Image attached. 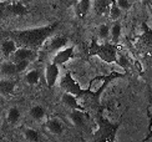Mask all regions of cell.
I'll use <instances>...</instances> for the list:
<instances>
[{
    "mask_svg": "<svg viewBox=\"0 0 152 142\" xmlns=\"http://www.w3.org/2000/svg\"><path fill=\"white\" fill-rule=\"evenodd\" d=\"M39 80H40V72H39V70H36V69L30 70L29 72H26V75H25V82H26L28 85L34 86L39 82Z\"/></svg>",
    "mask_w": 152,
    "mask_h": 142,
    "instance_id": "obj_18",
    "label": "cell"
},
{
    "mask_svg": "<svg viewBox=\"0 0 152 142\" xmlns=\"http://www.w3.org/2000/svg\"><path fill=\"white\" fill-rule=\"evenodd\" d=\"M59 65H56L55 62H50L45 67V80L49 87H54L56 81H58L59 77Z\"/></svg>",
    "mask_w": 152,
    "mask_h": 142,
    "instance_id": "obj_4",
    "label": "cell"
},
{
    "mask_svg": "<svg viewBox=\"0 0 152 142\" xmlns=\"http://www.w3.org/2000/svg\"><path fill=\"white\" fill-rule=\"evenodd\" d=\"M110 31H111V29H110L109 26H107L106 24H102V25H100L99 29H97V35H99V37H100V39H102V40H105V39L109 37Z\"/></svg>",
    "mask_w": 152,
    "mask_h": 142,
    "instance_id": "obj_23",
    "label": "cell"
},
{
    "mask_svg": "<svg viewBox=\"0 0 152 142\" xmlns=\"http://www.w3.org/2000/svg\"><path fill=\"white\" fill-rule=\"evenodd\" d=\"M90 6H91V0H80L77 4V10L80 15L85 16L88 12V10H90Z\"/></svg>",
    "mask_w": 152,
    "mask_h": 142,
    "instance_id": "obj_22",
    "label": "cell"
},
{
    "mask_svg": "<svg viewBox=\"0 0 152 142\" xmlns=\"http://www.w3.org/2000/svg\"><path fill=\"white\" fill-rule=\"evenodd\" d=\"M21 119V113H20V110L18 107H10L8 113H6V121L9 122L10 125H16L19 121Z\"/></svg>",
    "mask_w": 152,
    "mask_h": 142,
    "instance_id": "obj_17",
    "label": "cell"
},
{
    "mask_svg": "<svg viewBox=\"0 0 152 142\" xmlns=\"http://www.w3.org/2000/svg\"><path fill=\"white\" fill-rule=\"evenodd\" d=\"M61 101H62V104H64L66 107H69L70 110H81V111H84V107L79 104L77 97H76L75 95L70 94V92L64 91V94H62V96H61Z\"/></svg>",
    "mask_w": 152,
    "mask_h": 142,
    "instance_id": "obj_8",
    "label": "cell"
},
{
    "mask_svg": "<svg viewBox=\"0 0 152 142\" xmlns=\"http://www.w3.org/2000/svg\"><path fill=\"white\" fill-rule=\"evenodd\" d=\"M56 28H58V24H53V25H48V26H41V28L10 31L8 35L9 37L14 39L21 46H26L35 50L37 48H40L41 45H44V42L46 40H49L50 35L54 33V30Z\"/></svg>",
    "mask_w": 152,
    "mask_h": 142,
    "instance_id": "obj_1",
    "label": "cell"
},
{
    "mask_svg": "<svg viewBox=\"0 0 152 142\" xmlns=\"http://www.w3.org/2000/svg\"><path fill=\"white\" fill-rule=\"evenodd\" d=\"M24 137L26 141L36 142V141L40 140V135L36 130H34V128H25L24 130Z\"/></svg>",
    "mask_w": 152,
    "mask_h": 142,
    "instance_id": "obj_19",
    "label": "cell"
},
{
    "mask_svg": "<svg viewBox=\"0 0 152 142\" xmlns=\"http://www.w3.org/2000/svg\"><path fill=\"white\" fill-rule=\"evenodd\" d=\"M30 62L31 60H19L16 61V70H18V74H20V72H24L25 70H26L29 66H30Z\"/></svg>",
    "mask_w": 152,
    "mask_h": 142,
    "instance_id": "obj_24",
    "label": "cell"
},
{
    "mask_svg": "<svg viewBox=\"0 0 152 142\" xmlns=\"http://www.w3.org/2000/svg\"><path fill=\"white\" fill-rule=\"evenodd\" d=\"M90 54L99 56L101 60H104L106 62H115L117 60V50L113 45H110V44L99 45V46L94 44Z\"/></svg>",
    "mask_w": 152,
    "mask_h": 142,
    "instance_id": "obj_2",
    "label": "cell"
},
{
    "mask_svg": "<svg viewBox=\"0 0 152 142\" xmlns=\"http://www.w3.org/2000/svg\"><path fill=\"white\" fill-rule=\"evenodd\" d=\"M45 115H46V111L41 105H34L33 107L30 108V117L33 119L34 121L39 122V121L44 120Z\"/></svg>",
    "mask_w": 152,
    "mask_h": 142,
    "instance_id": "obj_16",
    "label": "cell"
},
{
    "mask_svg": "<svg viewBox=\"0 0 152 142\" xmlns=\"http://www.w3.org/2000/svg\"><path fill=\"white\" fill-rule=\"evenodd\" d=\"M0 54H1V46H0Z\"/></svg>",
    "mask_w": 152,
    "mask_h": 142,
    "instance_id": "obj_28",
    "label": "cell"
},
{
    "mask_svg": "<svg viewBox=\"0 0 152 142\" xmlns=\"http://www.w3.org/2000/svg\"><path fill=\"white\" fill-rule=\"evenodd\" d=\"M74 51H75L74 46H69V48L56 51V54L53 57V62H55L56 65H59V66L64 65L65 62H67L74 56Z\"/></svg>",
    "mask_w": 152,
    "mask_h": 142,
    "instance_id": "obj_5",
    "label": "cell"
},
{
    "mask_svg": "<svg viewBox=\"0 0 152 142\" xmlns=\"http://www.w3.org/2000/svg\"><path fill=\"white\" fill-rule=\"evenodd\" d=\"M46 130L55 136H60L64 132V125L59 119H50L46 122Z\"/></svg>",
    "mask_w": 152,
    "mask_h": 142,
    "instance_id": "obj_12",
    "label": "cell"
},
{
    "mask_svg": "<svg viewBox=\"0 0 152 142\" xmlns=\"http://www.w3.org/2000/svg\"><path fill=\"white\" fill-rule=\"evenodd\" d=\"M121 29H122L121 28V24H120L118 21H116L115 24L112 25L110 34H111V39H112L113 42H118L120 37H121Z\"/></svg>",
    "mask_w": 152,
    "mask_h": 142,
    "instance_id": "obj_21",
    "label": "cell"
},
{
    "mask_svg": "<svg viewBox=\"0 0 152 142\" xmlns=\"http://www.w3.org/2000/svg\"><path fill=\"white\" fill-rule=\"evenodd\" d=\"M69 44L67 37L65 36H54L50 40H48L46 49L49 51H59L61 49H64L66 45Z\"/></svg>",
    "mask_w": 152,
    "mask_h": 142,
    "instance_id": "obj_7",
    "label": "cell"
},
{
    "mask_svg": "<svg viewBox=\"0 0 152 142\" xmlns=\"http://www.w3.org/2000/svg\"><path fill=\"white\" fill-rule=\"evenodd\" d=\"M60 86L65 92H70V94L75 95L76 97H79V96H81L84 94V90H82L81 86L74 80V77L71 76L70 72L64 75V77H62L61 81H60Z\"/></svg>",
    "mask_w": 152,
    "mask_h": 142,
    "instance_id": "obj_3",
    "label": "cell"
},
{
    "mask_svg": "<svg viewBox=\"0 0 152 142\" xmlns=\"http://www.w3.org/2000/svg\"><path fill=\"white\" fill-rule=\"evenodd\" d=\"M36 56V53L34 49H30L26 46H23V48H19L14 54H12V59L14 61H19V60H31L33 61Z\"/></svg>",
    "mask_w": 152,
    "mask_h": 142,
    "instance_id": "obj_6",
    "label": "cell"
},
{
    "mask_svg": "<svg viewBox=\"0 0 152 142\" xmlns=\"http://www.w3.org/2000/svg\"><path fill=\"white\" fill-rule=\"evenodd\" d=\"M8 5H9V3L0 1V19H3L8 15Z\"/></svg>",
    "mask_w": 152,
    "mask_h": 142,
    "instance_id": "obj_26",
    "label": "cell"
},
{
    "mask_svg": "<svg viewBox=\"0 0 152 142\" xmlns=\"http://www.w3.org/2000/svg\"><path fill=\"white\" fill-rule=\"evenodd\" d=\"M0 1H3V3H9L10 0H0Z\"/></svg>",
    "mask_w": 152,
    "mask_h": 142,
    "instance_id": "obj_27",
    "label": "cell"
},
{
    "mask_svg": "<svg viewBox=\"0 0 152 142\" xmlns=\"http://www.w3.org/2000/svg\"><path fill=\"white\" fill-rule=\"evenodd\" d=\"M116 3L118 5V8L121 10H129L131 8V1L130 0H116Z\"/></svg>",
    "mask_w": 152,
    "mask_h": 142,
    "instance_id": "obj_25",
    "label": "cell"
},
{
    "mask_svg": "<svg viewBox=\"0 0 152 142\" xmlns=\"http://www.w3.org/2000/svg\"><path fill=\"white\" fill-rule=\"evenodd\" d=\"M69 117H70V121L76 127H84L86 124L85 115L81 110H71L70 113H69Z\"/></svg>",
    "mask_w": 152,
    "mask_h": 142,
    "instance_id": "obj_13",
    "label": "cell"
},
{
    "mask_svg": "<svg viewBox=\"0 0 152 142\" xmlns=\"http://www.w3.org/2000/svg\"><path fill=\"white\" fill-rule=\"evenodd\" d=\"M0 46H1V54L4 56H12V54L15 53L18 50V42L14 40V39H5V40L0 44Z\"/></svg>",
    "mask_w": 152,
    "mask_h": 142,
    "instance_id": "obj_11",
    "label": "cell"
},
{
    "mask_svg": "<svg viewBox=\"0 0 152 142\" xmlns=\"http://www.w3.org/2000/svg\"><path fill=\"white\" fill-rule=\"evenodd\" d=\"M112 0H95L94 1V8L97 15H104L109 11L111 6Z\"/></svg>",
    "mask_w": 152,
    "mask_h": 142,
    "instance_id": "obj_15",
    "label": "cell"
},
{
    "mask_svg": "<svg viewBox=\"0 0 152 142\" xmlns=\"http://www.w3.org/2000/svg\"><path fill=\"white\" fill-rule=\"evenodd\" d=\"M0 74L4 77H12L14 75H16L18 70H16L15 61H9V60L3 61L0 64Z\"/></svg>",
    "mask_w": 152,
    "mask_h": 142,
    "instance_id": "obj_10",
    "label": "cell"
},
{
    "mask_svg": "<svg viewBox=\"0 0 152 142\" xmlns=\"http://www.w3.org/2000/svg\"><path fill=\"white\" fill-rule=\"evenodd\" d=\"M0 64H1V61H0Z\"/></svg>",
    "mask_w": 152,
    "mask_h": 142,
    "instance_id": "obj_29",
    "label": "cell"
},
{
    "mask_svg": "<svg viewBox=\"0 0 152 142\" xmlns=\"http://www.w3.org/2000/svg\"><path fill=\"white\" fill-rule=\"evenodd\" d=\"M15 90V81L10 77H4L0 80V95L3 97H9Z\"/></svg>",
    "mask_w": 152,
    "mask_h": 142,
    "instance_id": "obj_9",
    "label": "cell"
},
{
    "mask_svg": "<svg viewBox=\"0 0 152 142\" xmlns=\"http://www.w3.org/2000/svg\"><path fill=\"white\" fill-rule=\"evenodd\" d=\"M121 12H122V10L118 8V5H117V3H116V0H112L111 6H110V9H109L110 19H112V20H117V19L121 16Z\"/></svg>",
    "mask_w": 152,
    "mask_h": 142,
    "instance_id": "obj_20",
    "label": "cell"
},
{
    "mask_svg": "<svg viewBox=\"0 0 152 142\" xmlns=\"http://www.w3.org/2000/svg\"><path fill=\"white\" fill-rule=\"evenodd\" d=\"M8 14L14 15V16H24L28 14V9H26V6L19 1L12 3L8 5Z\"/></svg>",
    "mask_w": 152,
    "mask_h": 142,
    "instance_id": "obj_14",
    "label": "cell"
}]
</instances>
